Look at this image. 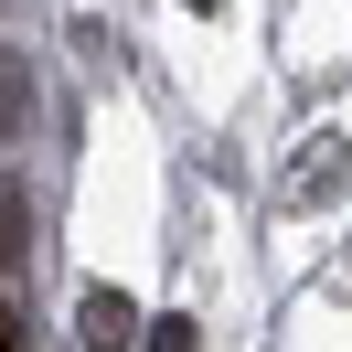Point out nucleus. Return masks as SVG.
<instances>
[{
  "instance_id": "f257e3e1",
  "label": "nucleus",
  "mask_w": 352,
  "mask_h": 352,
  "mask_svg": "<svg viewBox=\"0 0 352 352\" xmlns=\"http://www.w3.org/2000/svg\"><path fill=\"white\" fill-rule=\"evenodd\" d=\"M342 192H352V139H342V129H320L299 160H288L278 203H288V214H320V203H342Z\"/></svg>"
},
{
  "instance_id": "f03ea898",
  "label": "nucleus",
  "mask_w": 352,
  "mask_h": 352,
  "mask_svg": "<svg viewBox=\"0 0 352 352\" xmlns=\"http://www.w3.org/2000/svg\"><path fill=\"white\" fill-rule=\"evenodd\" d=\"M75 342H86V352H139L150 320H139L129 288H86V299H75Z\"/></svg>"
},
{
  "instance_id": "7ed1b4c3",
  "label": "nucleus",
  "mask_w": 352,
  "mask_h": 352,
  "mask_svg": "<svg viewBox=\"0 0 352 352\" xmlns=\"http://www.w3.org/2000/svg\"><path fill=\"white\" fill-rule=\"evenodd\" d=\"M22 129H32V65H22V54H0V150H11Z\"/></svg>"
},
{
  "instance_id": "20e7f679",
  "label": "nucleus",
  "mask_w": 352,
  "mask_h": 352,
  "mask_svg": "<svg viewBox=\"0 0 352 352\" xmlns=\"http://www.w3.org/2000/svg\"><path fill=\"white\" fill-rule=\"evenodd\" d=\"M22 245H32V192H22L11 171H0V267L22 256Z\"/></svg>"
},
{
  "instance_id": "39448f33",
  "label": "nucleus",
  "mask_w": 352,
  "mask_h": 352,
  "mask_svg": "<svg viewBox=\"0 0 352 352\" xmlns=\"http://www.w3.org/2000/svg\"><path fill=\"white\" fill-rule=\"evenodd\" d=\"M139 352H203V331H192V309H171V320H150V342Z\"/></svg>"
},
{
  "instance_id": "423d86ee",
  "label": "nucleus",
  "mask_w": 352,
  "mask_h": 352,
  "mask_svg": "<svg viewBox=\"0 0 352 352\" xmlns=\"http://www.w3.org/2000/svg\"><path fill=\"white\" fill-rule=\"evenodd\" d=\"M192 11H224V0H192Z\"/></svg>"
}]
</instances>
